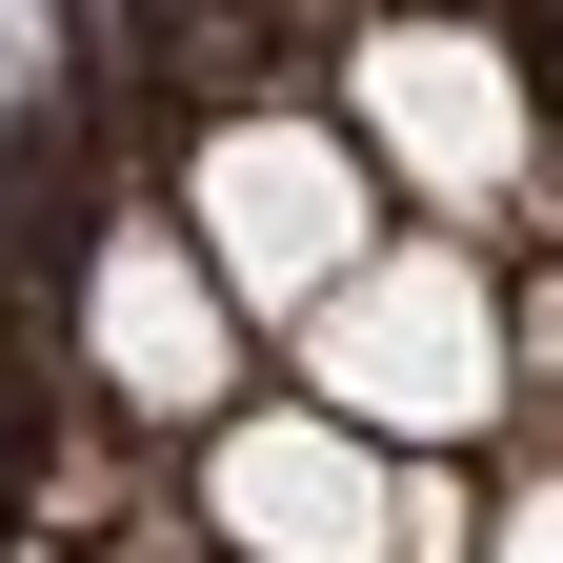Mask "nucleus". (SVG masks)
Segmentation results:
<instances>
[{
	"label": "nucleus",
	"instance_id": "obj_4",
	"mask_svg": "<svg viewBox=\"0 0 563 563\" xmlns=\"http://www.w3.org/2000/svg\"><path fill=\"white\" fill-rule=\"evenodd\" d=\"M201 523H222V563H383L402 443H363L322 383L302 402H222L201 422Z\"/></svg>",
	"mask_w": 563,
	"mask_h": 563
},
{
	"label": "nucleus",
	"instance_id": "obj_6",
	"mask_svg": "<svg viewBox=\"0 0 563 563\" xmlns=\"http://www.w3.org/2000/svg\"><path fill=\"white\" fill-rule=\"evenodd\" d=\"M483 563H563V463H523L504 504H483Z\"/></svg>",
	"mask_w": 563,
	"mask_h": 563
},
{
	"label": "nucleus",
	"instance_id": "obj_5",
	"mask_svg": "<svg viewBox=\"0 0 563 563\" xmlns=\"http://www.w3.org/2000/svg\"><path fill=\"white\" fill-rule=\"evenodd\" d=\"M81 383L141 402V422H222L242 302H222V262H201V222H101V262H81Z\"/></svg>",
	"mask_w": 563,
	"mask_h": 563
},
{
	"label": "nucleus",
	"instance_id": "obj_1",
	"mask_svg": "<svg viewBox=\"0 0 563 563\" xmlns=\"http://www.w3.org/2000/svg\"><path fill=\"white\" fill-rule=\"evenodd\" d=\"M302 383L363 422V443H483V422L523 402V342H504L483 242H363L302 302Z\"/></svg>",
	"mask_w": 563,
	"mask_h": 563
},
{
	"label": "nucleus",
	"instance_id": "obj_3",
	"mask_svg": "<svg viewBox=\"0 0 563 563\" xmlns=\"http://www.w3.org/2000/svg\"><path fill=\"white\" fill-rule=\"evenodd\" d=\"M181 222H201V262H222V302L302 322L322 282L383 242V162H363V121H282V101H242V121H201Z\"/></svg>",
	"mask_w": 563,
	"mask_h": 563
},
{
	"label": "nucleus",
	"instance_id": "obj_2",
	"mask_svg": "<svg viewBox=\"0 0 563 563\" xmlns=\"http://www.w3.org/2000/svg\"><path fill=\"white\" fill-rule=\"evenodd\" d=\"M342 121H363L383 201H422V222L523 201V242H543V81H523V41H483V21H363L342 41Z\"/></svg>",
	"mask_w": 563,
	"mask_h": 563
}]
</instances>
